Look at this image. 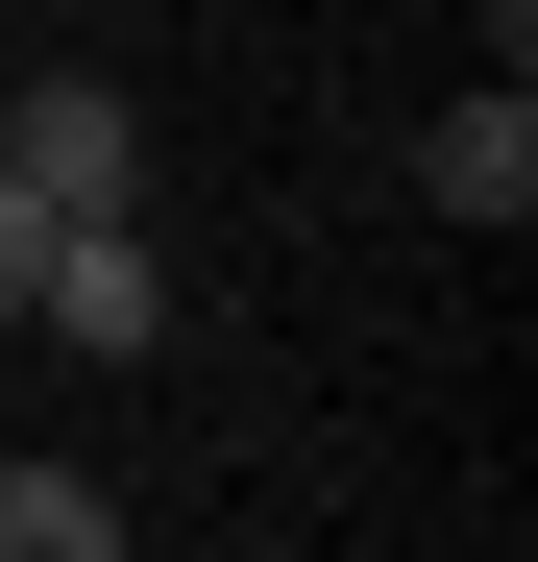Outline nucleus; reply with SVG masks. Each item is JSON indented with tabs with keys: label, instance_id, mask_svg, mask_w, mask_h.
<instances>
[{
	"label": "nucleus",
	"instance_id": "obj_4",
	"mask_svg": "<svg viewBox=\"0 0 538 562\" xmlns=\"http://www.w3.org/2000/svg\"><path fill=\"white\" fill-rule=\"evenodd\" d=\"M0 562H123V490L99 464H0Z\"/></svg>",
	"mask_w": 538,
	"mask_h": 562
},
{
	"label": "nucleus",
	"instance_id": "obj_2",
	"mask_svg": "<svg viewBox=\"0 0 538 562\" xmlns=\"http://www.w3.org/2000/svg\"><path fill=\"white\" fill-rule=\"evenodd\" d=\"M25 318H49L74 367H147V342H171V269H147L123 221H49V269H25Z\"/></svg>",
	"mask_w": 538,
	"mask_h": 562
},
{
	"label": "nucleus",
	"instance_id": "obj_1",
	"mask_svg": "<svg viewBox=\"0 0 538 562\" xmlns=\"http://www.w3.org/2000/svg\"><path fill=\"white\" fill-rule=\"evenodd\" d=\"M0 171H25L49 221H123V196H147V123H123V74H25V99H0Z\"/></svg>",
	"mask_w": 538,
	"mask_h": 562
},
{
	"label": "nucleus",
	"instance_id": "obj_3",
	"mask_svg": "<svg viewBox=\"0 0 538 562\" xmlns=\"http://www.w3.org/2000/svg\"><path fill=\"white\" fill-rule=\"evenodd\" d=\"M416 196H440V221H490V245L538 221V99H514V74H490V99H440V123H416Z\"/></svg>",
	"mask_w": 538,
	"mask_h": 562
},
{
	"label": "nucleus",
	"instance_id": "obj_5",
	"mask_svg": "<svg viewBox=\"0 0 538 562\" xmlns=\"http://www.w3.org/2000/svg\"><path fill=\"white\" fill-rule=\"evenodd\" d=\"M25 269H49V196H25V171H0V318H25Z\"/></svg>",
	"mask_w": 538,
	"mask_h": 562
}]
</instances>
